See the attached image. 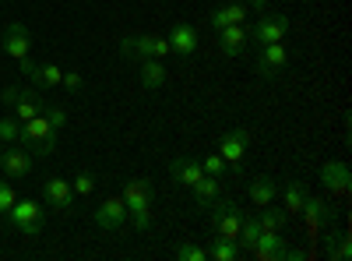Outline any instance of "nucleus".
Listing matches in <instances>:
<instances>
[{"label": "nucleus", "mask_w": 352, "mask_h": 261, "mask_svg": "<svg viewBox=\"0 0 352 261\" xmlns=\"http://www.w3.org/2000/svg\"><path fill=\"white\" fill-rule=\"evenodd\" d=\"M120 198H124V205H127V216H134V226L138 229H148L152 226V201H155L152 180H144V177L127 180Z\"/></svg>", "instance_id": "nucleus-1"}, {"label": "nucleus", "mask_w": 352, "mask_h": 261, "mask_svg": "<svg viewBox=\"0 0 352 261\" xmlns=\"http://www.w3.org/2000/svg\"><path fill=\"white\" fill-rule=\"evenodd\" d=\"M18 145H21V149H28L32 156H53V152H56V131L50 127L46 113H39V117H32V121L21 124Z\"/></svg>", "instance_id": "nucleus-2"}, {"label": "nucleus", "mask_w": 352, "mask_h": 261, "mask_svg": "<svg viewBox=\"0 0 352 261\" xmlns=\"http://www.w3.org/2000/svg\"><path fill=\"white\" fill-rule=\"evenodd\" d=\"M18 233H25V237H39L43 233V222H46V209L39 205V201H14L11 205V212L4 216Z\"/></svg>", "instance_id": "nucleus-3"}, {"label": "nucleus", "mask_w": 352, "mask_h": 261, "mask_svg": "<svg viewBox=\"0 0 352 261\" xmlns=\"http://www.w3.org/2000/svg\"><path fill=\"white\" fill-rule=\"evenodd\" d=\"M212 233L222 240H236L240 237V226H243V212L236 209V201H212Z\"/></svg>", "instance_id": "nucleus-4"}, {"label": "nucleus", "mask_w": 352, "mask_h": 261, "mask_svg": "<svg viewBox=\"0 0 352 261\" xmlns=\"http://www.w3.org/2000/svg\"><path fill=\"white\" fill-rule=\"evenodd\" d=\"M247 149H250V131L247 127H232L219 138V156L226 159L229 169H243V159H247Z\"/></svg>", "instance_id": "nucleus-5"}, {"label": "nucleus", "mask_w": 352, "mask_h": 261, "mask_svg": "<svg viewBox=\"0 0 352 261\" xmlns=\"http://www.w3.org/2000/svg\"><path fill=\"white\" fill-rule=\"evenodd\" d=\"M120 50H124V56H134V61H144V56H159V61H166V56L173 53L169 39H162V36H127L120 43Z\"/></svg>", "instance_id": "nucleus-6"}, {"label": "nucleus", "mask_w": 352, "mask_h": 261, "mask_svg": "<svg viewBox=\"0 0 352 261\" xmlns=\"http://www.w3.org/2000/svg\"><path fill=\"white\" fill-rule=\"evenodd\" d=\"M289 32V18L285 14H261L250 28V39L257 46H268V43H282Z\"/></svg>", "instance_id": "nucleus-7"}, {"label": "nucleus", "mask_w": 352, "mask_h": 261, "mask_svg": "<svg viewBox=\"0 0 352 261\" xmlns=\"http://www.w3.org/2000/svg\"><path fill=\"white\" fill-rule=\"evenodd\" d=\"M285 64H289V50H285L282 43H268V46H261L257 61H254V67H257V74H261V78H275V74H282V71H285Z\"/></svg>", "instance_id": "nucleus-8"}, {"label": "nucleus", "mask_w": 352, "mask_h": 261, "mask_svg": "<svg viewBox=\"0 0 352 261\" xmlns=\"http://www.w3.org/2000/svg\"><path fill=\"white\" fill-rule=\"evenodd\" d=\"M0 50H4L14 64H21V61H28V50H32V39H28V28L21 25V21H14V25H8V32H4V39H0Z\"/></svg>", "instance_id": "nucleus-9"}, {"label": "nucleus", "mask_w": 352, "mask_h": 261, "mask_svg": "<svg viewBox=\"0 0 352 261\" xmlns=\"http://www.w3.org/2000/svg\"><path fill=\"white\" fill-rule=\"evenodd\" d=\"M0 169H4L8 180L28 177V169H32V152L21 149V145H11V149H4V156H0Z\"/></svg>", "instance_id": "nucleus-10"}, {"label": "nucleus", "mask_w": 352, "mask_h": 261, "mask_svg": "<svg viewBox=\"0 0 352 261\" xmlns=\"http://www.w3.org/2000/svg\"><path fill=\"white\" fill-rule=\"evenodd\" d=\"M43 198H46V205L50 209H60V212H67V209H74V187H71V180H64V177H50L46 184H43Z\"/></svg>", "instance_id": "nucleus-11"}, {"label": "nucleus", "mask_w": 352, "mask_h": 261, "mask_svg": "<svg viewBox=\"0 0 352 261\" xmlns=\"http://www.w3.org/2000/svg\"><path fill=\"white\" fill-rule=\"evenodd\" d=\"M92 219H96V226H102V229H120V226L127 222L124 198H106V201H99L96 212H92Z\"/></svg>", "instance_id": "nucleus-12"}, {"label": "nucleus", "mask_w": 352, "mask_h": 261, "mask_svg": "<svg viewBox=\"0 0 352 261\" xmlns=\"http://www.w3.org/2000/svg\"><path fill=\"white\" fill-rule=\"evenodd\" d=\"M320 184H324V191L328 194H349V187H352V173H349V166L345 163H324L320 166Z\"/></svg>", "instance_id": "nucleus-13"}, {"label": "nucleus", "mask_w": 352, "mask_h": 261, "mask_svg": "<svg viewBox=\"0 0 352 261\" xmlns=\"http://www.w3.org/2000/svg\"><path fill=\"white\" fill-rule=\"evenodd\" d=\"M169 46L176 56H184V61H190V56L197 53V32L187 25V21H176L173 32H169Z\"/></svg>", "instance_id": "nucleus-14"}, {"label": "nucleus", "mask_w": 352, "mask_h": 261, "mask_svg": "<svg viewBox=\"0 0 352 261\" xmlns=\"http://www.w3.org/2000/svg\"><path fill=\"white\" fill-rule=\"evenodd\" d=\"M247 36H250L247 25H226V28H219V50L226 56H240L247 50V43H250Z\"/></svg>", "instance_id": "nucleus-15"}, {"label": "nucleus", "mask_w": 352, "mask_h": 261, "mask_svg": "<svg viewBox=\"0 0 352 261\" xmlns=\"http://www.w3.org/2000/svg\"><path fill=\"white\" fill-rule=\"evenodd\" d=\"M169 173H173V180L184 184V187H194V184L204 177L201 159H187V156H176V159L169 163Z\"/></svg>", "instance_id": "nucleus-16"}, {"label": "nucleus", "mask_w": 352, "mask_h": 261, "mask_svg": "<svg viewBox=\"0 0 352 261\" xmlns=\"http://www.w3.org/2000/svg\"><path fill=\"white\" fill-rule=\"evenodd\" d=\"M138 78H141V89H148V92H155V89H162L166 85V67H162V61L159 56H144V61L138 64Z\"/></svg>", "instance_id": "nucleus-17"}, {"label": "nucleus", "mask_w": 352, "mask_h": 261, "mask_svg": "<svg viewBox=\"0 0 352 261\" xmlns=\"http://www.w3.org/2000/svg\"><path fill=\"white\" fill-rule=\"evenodd\" d=\"M247 254H254V258H261V261H282V258H285V244H282L278 233H268V229H264V233L257 237V244H254Z\"/></svg>", "instance_id": "nucleus-18"}, {"label": "nucleus", "mask_w": 352, "mask_h": 261, "mask_svg": "<svg viewBox=\"0 0 352 261\" xmlns=\"http://www.w3.org/2000/svg\"><path fill=\"white\" fill-rule=\"evenodd\" d=\"M303 216H307L314 226H331V222L338 219V209H331L324 198H310V194H307V201H303Z\"/></svg>", "instance_id": "nucleus-19"}, {"label": "nucleus", "mask_w": 352, "mask_h": 261, "mask_svg": "<svg viewBox=\"0 0 352 261\" xmlns=\"http://www.w3.org/2000/svg\"><path fill=\"white\" fill-rule=\"evenodd\" d=\"M208 21H212L215 32H219V28H226V25H243L247 21V4H226V8L212 11Z\"/></svg>", "instance_id": "nucleus-20"}, {"label": "nucleus", "mask_w": 352, "mask_h": 261, "mask_svg": "<svg viewBox=\"0 0 352 261\" xmlns=\"http://www.w3.org/2000/svg\"><path fill=\"white\" fill-rule=\"evenodd\" d=\"M28 78H32L36 89H60L64 67H56V64H36L32 71H28Z\"/></svg>", "instance_id": "nucleus-21"}, {"label": "nucleus", "mask_w": 352, "mask_h": 261, "mask_svg": "<svg viewBox=\"0 0 352 261\" xmlns=\"http://www.w3.org/2000/svg\"><path fill=\"white\" fill-rule=\"evenodd\" d=\"M275 194H278V187H275L272 177H257V180H250V201H254L257 209L275 205Z\"/></svg>", "instance_id": "nucleus-22"}, {"label": "nucleus", "mask_w": 352, "mask_h": 261, "mask_svg": "<svg viewBox=\"0 0 352 261\" xmlns=\"http://www.w3.org/2000/svg\"><path fill=\"white\" fill-rule=\"evenodd\" d=\"M236 258H243V251H240L236 240L212 237V244H208V261H236Z\"/></svg>", "instance_id": "nucleus-23"}, {"label": "nucleus", "mask_w": 352, "mask_h": 261, "mask_svg": "<svg viewBox=\"0 0 352 261\" xmlns=\"http://www.w3.org/2000/svg\"><path fill=\"white\" fill-rule=\"evenodd\" d=\"M11 109H14V117H18V121L25 124V121H32V117H39V113L46 109V103H43V99H39L36 92H25V96H21V99H18V103H14Z\"/></svg>", "instance_id": "nucleus-24"}, {"label": "nucleus", "mask_w": 352, "mask_h": 261, "mask_svg": "<svg viewBox=\"0 0 352 261\" xmlns=\"http://www.w3.org/2000/svg\"><path fill=\"white\" fill-rule=\"evenodd\" d=\"M194 191V201H197V205H204V209H208L212 205V201L219 198V177H208V173H204V177L190 187Z\"/></svg>", "instance_id": "nucleus-25"}, {"label": "nucleus", "mask_w": 352, "mask_h": 261, "mask_svg": "<svg viewBox=\"0 0 352 261\" xmlns=\"http://www.w3.org/2000/svg\"><path fill=\"white\" fill-rule=\"evenodd\" d=\"M285 219H289V212H285V209H272V205H264V209H261V216H257L261 229H268V233H282Z\"/></svg>", "instance_id": "nucleus-26"}, {"label": "nucleus", "mask_w": 352, "mask_h": 261, "mask_svg": "<svg viewBox=\"0 0 352 261\" xmlns=\"http://www.w3.org/2000/svg\"><path fill=\"white\" fill-rule=\"evenodd\" d=\"M303 201H307V187L303 180H285V212H303Z\"/></svg>", "instance_id": "nucleus-27"}, {"label": "nucleus", "mask_w": 352, "mask_h": 261, "mask_svg": "<svg viewBox=\"0 0 352 261\" xmlns=\"http://www.w3.org/2000/svg\"><path fill=\"white\" fill-rule=\"evenodd\" d=\"M18 138H21V121L14 117H0V141L4 145H18Z\"/></svg>", "instance_id": "nucleus-28"}, {"label": "nucleus", "mask_w": 352, "mask_h": 261, "mask_svg": "<svg viewBox=\"0 0 352 261\" xmlns=\"http://www.w3.org/2000/svg\"><path fill=\"white\" fill-rule=\"evenodd\" d=\"M14 201H18V194H14V184L4 177V180H0V216H8Z\"/></svg>", "instance_id": "nucleus-29"}, {"label": "nucleus", "mask_w": 352, "mask_h": 261, "mask_svg": "<svg viewBox=\"0 0 352 261\" xmlns=\"http://www.w3.org/2000/svg\"><path fill=\"white\" fill-rule=\"evenodd\" d=\"M349 254H352V240L345 237V233H338V240H335V247L324 254V258H331V261H349Z\"/></svg>", "instance_id": "nucleus-30"}, {"label": "nucleus", "mask_w": 352, "mask_h": 261, "mask_svg": "<svg viewBox=\"0 0 352 261\" xmlns=\"http://www.w3.org/2000/svg\"><path fill=\"white\" fill-rule=\"evenodd\" d=\"M201 169L208 173V177H219V180H222V173H226V159H222L219 152H215V156H204V159H201Z\"/></svg>", "instance_id": "nucleus-31"}, {"label": "nucleus", "mask_w": 352, "mask_h": 261, "mask_svg": "<svg viewBox=\"0 0 352 261\" xmlns=\"http://www.w3.org/2000/svg\"><path fill=\"white\" fill-rule=\"evenodd\" d=\"M176 258H180V261H208V251H201L194 244H180V247H176Z\"/></svg>", "instance_id": "nucleus-32"}, {"label": "nucleus", "mask_w": 352, "mask_h": 261, "mask_svg": "<svg viewBox=\"0 0 352 261\" xmlns=\"http://www.w3.org/2000/svg\"><path fill=\"white\" fill-rule=\"evenodd\" d=\"M71 187H74V194H78V198H85V194H92V191H96V177L85 169V173H78V180H74Z\"/></svg>", "instance_id": "nucleus-33"}, {"label": "nucleus", "mask_w": 352, "mask_h": 261, "mask_svg": "<svg viewBox=\"0 0 352 261\" xmlns=\"http://www.w3.org/2000/svg\"><path fill=\"white\" fill-rule=\"evenodd\" d=\"M43 113H46V121H50V127H53V131H60V127H67V113H64L60 106H46Z\"/></svg>", "instance_id": "nucleus-34"}, {"label": "nucleus", "mask_w": 352, "mask_h": 261, "mask_svg": "<svg viewBox=\"0 0 352 261\" xmlns=\"http://www.w3.org/2000/svg\"><path fill=\"white\" fill-rule=\"evenodd\" d=\"M60 89H67V92H74V96H78V92L85 89V78H81L78 71H64V78H60Z\"/></svg>", "instance_id": "nucleus-35"}, {"label": "nucleus", "mask_w": 352, "mask_h": 261, "mask_svg": "<svg viewBox=\"0 0 352 261\" xmlns=\"http://www.w3.org/2000/svg\"><path fill=\"white\" fill-rule=\"evenodd\" d=\"M25 92H28V89H18V85H8V89L0 92V99H4V106H14V103H18Z\"/></svg>", "instance_id": "nucleus-36"}, {"label": "nucleus", "mask_w": 352, "mask_h": 261, "mask_svg": "<svg viewBox=\"0 0 352 261\" xmlns=\"http://www.w3.org/2000/svg\"><path fill=\"white\" fill-rule=\"evenodd\" d=\"M335 240H338V233H335V229H328V233H324V254L335 247Z\"/></svg>", "instance_id": "nucleus-37"}, {"label": "nucleus", "mask_w": 352, "mask_h": 261, "mask_svg": "<svg viewBox=\"0 0 352 261\" xmlns=\"http://www.w3.org/2000/svg\"><path fill=\"white\" fill-rule=\"evenodd\" d=\"M264 4H268V0H250V8H254V11H264Z\"/></svg>", "instance_id": "nucleus-38"}, {"label": "nucleus", "mask_w": 352, "mask_h": 261, "mask_svg": "<svg viewBox=\"0 0 352 261\" xmlns=\"http://www.w3.org/2000/svg\"><path fill=\"white\" fill-rule=\"evenodd\" d=\"M4 149H8V145H4V141H0V156H4Z\"/></svg>", "instance_id": "nucleus-39"}, {"label": "nucleus", "mask_w": 352, "mask_h": 261, "mask_svg": "<svg viewBox=\"0 0 352 261\" xmlns=\"http://www.w3.org/2000/svg\"><path fill=\"white\" fill-rule=\"evenodd\" d=\"M0 53H4V50H0Z\"/></svg>", "instance_id": "nucleus-40"}]
</instances>
